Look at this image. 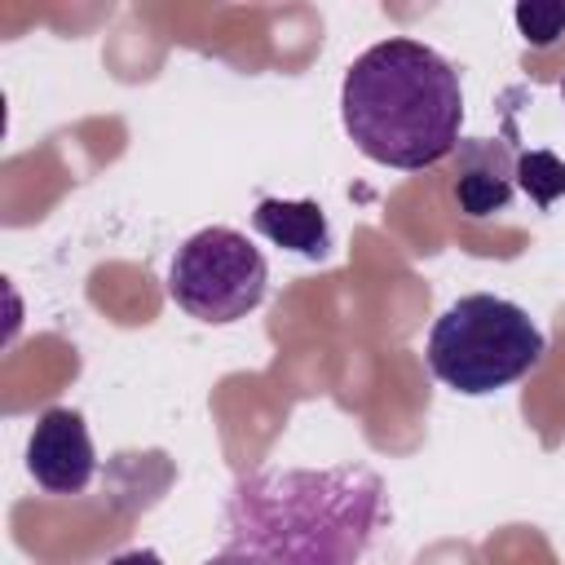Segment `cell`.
I'll return each instance as SVG.
<instances>
[{
	"mask_svg": "<svg viewBox=\"0 0 565 565\" xmlns=\"http://www.w3.org/2000/svg\"><path fill=\"white\" fill-rule=\"evenodd\" d=\"M384 521V481L366 463L260 468L238 477L225 503L230 547L269 565H358Z\"/></svg>",
	"mask_w": 565,
	"mask_h": 565,
	"instance_id": "6da1fadb",
	"label": "cell"
},
{
	"mask_svg": "<svg viewBox=\"0 0 565 565\" xmlns=\"http://www.w3.org/2000/svg\"><path fill=\"white\" fill-rule=\"evenodd\" d=\"M349 141L384 168L419 172L455 154L463 124L459 71L428 44L388 35L358 53L340 84Z\"/></svg>",
	"mask_w": 565,
	"mask_h": 565,
	"instance_id": "7a4b0ae2",
	"label": "cell"
},
{
	"mask_svg": "<svg viewBox=\"0 0 565 565\" xmlns=\"http://www.w3.org/2000/svg\"><path fill=\"white\" fill-rule=\"evenodd\" d=\"M547 353L539 322L503 296H459L428 331V371L463 393L486 397L530 375Z\"/></svg>",
	"mask_w": 565,
	"mask_h": 565,
	"instance_id": "3957f363",
	"label": "cell"
},
{
	"mask_svg": "<svg viewBox=\"0 0 565 565\" xmlns=\"http://www.w3.org/2000/svg\"><path fill=\"white\" fill-rule=\"evenodd\" d=\"M269 291V265L265 252L230 230V225H207L190 234L168 265V296L177 309L207 327H225L247 318Z\"/></svg>",
	"mask_w": 565,
	"mask_h": 565,
	"instance_id": "277c9868",
	"label": "cell"
},
{
	"mask_svg": "<svg viewBox=\"0 0 565 565\" xmlns=\"http://www.w3.org/2000/svg\"><path fill=\"white\" fill-rule=\"evenodd\" d=\"M26 472L49 494H79L93 481L97 455H93V437H88V424L79 411L49 406L35 419V428L26 437Z\"/></svg>",
	"mask_w": 565,
	"mask_h": 565,
	"instance_id": "5b68a950",
	"label": "cell"
},
{
	"mask_svg": "<svg viewBox=\"0 0 565 565\" xmlns=\"http://www.w3.org/2000/svg\"><path fill=\"white\" fill-rule=\"evenodd\" d=\"M516 154L503 137H468L455 146V203L468 216L508 212L516 194Z\"/></svg>",
	"mask_w": 565,
	"mask_h": 565,
	"instance_id": "8992f818",
	"label": "cell"
},
{
	"mask_svg": "<svg viewBox=\"0 0 565 565\" xmlns=\"http://www.w3.org/2000/svg\"><path fill=\"white\" fill-rule=\"evenodd\" d=\"M252 225L287 252H300L309 260H322L331 252V225L327 212L313 199H256Z\"/></svg>",
	"mask_w": 565,
	"mask_h": 565,
	"instance_id": "52a82bcc",
	"label": "cell"
},
{
	"mask_svg": "<svg viewBox=\"0 0 565 565\" xmlns=\"http://www.w3.org/2000/svg\"><path fill=\"white\" fill-rule=\"evenodd\" d=\"M516 190H525L534 207H552L565 194V163L552 150H521L516 154Z\"/></svg>",
	"mask_w": 565,
	"mask_h": 565,
	"instance_id": "ba28073f",
	"label": "cell"
},
{
	"mask_svg": "<svg viewBox=\"0 0 565 565\" xmlns=\"http://www.w3.org/2000/svg\"><path fill=\"white\" fill-rule=\"evenodd\" d=\"M512 18H516L525 44H539V49H547V44L565 31V4H561V0H530V4H516Z\"/></svg>",
	"mask_w": 565,
	"mask_h": 565,
	"instance_id": "9c48e42d",
	"label": "cell"
},
{
	"mask_svg": "<svg viewBox=\"0 0 565 565\" xmlns=\"http://www.w3.org/2000/svg\"><path fill=\"white\" fill-rule=\"evenodd\" d=\"M106 565H163V561H159V552H150V547H132V552L110 556Z\"/></svg>",
	"mask_w": 565,
	"mask_h": 565,
	"instance_id": "30bf717a",
	"label": "cell"
},
{
	"mask_svg": "<svg viewBox=\"0 0 565 565\" xmlns=\"http://www.w3.org/2000/svg\"><path fill=\"white\" fill-rule=\"evenodd\" d=\"M203 565H269V561L265 556H252V552H238V547H225L221 556H212Z\"/></svg>",
	"mask_w": 565,
	"mask_h": 565,
	"instance_id": "8fae6325",
	"label": "cell"
},
{
	"mask_svg": "<svg viewBox=\"0 0 565 565\" xmlns=\"http://www.w3.org/2000/svg\"><path fill=\"white\" fill-rule=\"evenodd\" d=\"M561 102H565V79H561Z\"/></svg>",
	"mask_w": 565,
	"mask_h": 565,
	"instance_id": "7c38bea8",
	"label": "cell"
}]
</instances>
